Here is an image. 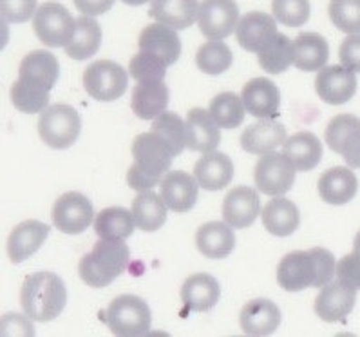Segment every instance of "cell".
<instances>
[{
  "mask_svg": "<svg viewBox=\"0 0 360 337\" xmlns=\"http://www.w3.org/2000/svg\"><path fill=\"white\" fill-rule=\"evenodd\" d=\"M337 274V261L328 248L290 252L277 267V283L286 292H301L308 286L322 288Z\"/></svg>",
  "mask_w": 360,
  "mask_h": 337,
  "instance_id": "cell-1",
  "label": "cell"
},
{
  "mask_svg": "<svg viewBox=\"0 0 360 337\" xmlns=\"http://www.w3.org/2000/svg\"><path fill=\"white\" fill-rule=\"evenodd\" d=\"M174 151L169 141L158 132H143L132 141V158L134 163L127 172V184L134 191H150L161 184L163 174L170 169Z\"/></svg>",
  "mask_w": 360,
  "mask_h": 337,
  "instance_id": "cell-2",
  "label": "cell"
},
{
  "mask_svg": "<svg viewBox=\"0 0 360 337\" xmlns=\"http://www.w3.org/2000/svg\"><path fill=\"white\" fill-rule=\"evenodd\" d=\"M68 303V291L55 272H34L24 279L20 288V305L27 319L47 323L62 314Z\"/></svg>",
  "mask_w": 360,
  "mask_h": 337,
  "instance_id": "cell-3",
  "label": "cell"
},
{
  "mask_svg": "<svg viewBox=\"0 0 360 337\" xmlns=\"http://www.w3.org/2000/svg\"><path fill=\"white\" fill-rule=\"evenodd\" d=\"M131 261V250L125 241L102 239L78 263V276L85 285L102 288L120 278Z\"/></svg>",
  "mask_w": 360,
  "mask_h": 337,
  "instance_id": "cell-4",
  "label": "cell"
},
{
  "mask_svg": "<svg viewBox=\"0 0 360 337\" xmlns=\"http://www.w3.org/2000/svg\"><path fill=\"white\" fill-rule=\"evenodd\" d=\"M110 332L120 337H141L150 332L153 316L147 301L138 295H118L105 312Z\"/></svg>",
  "mask_w": 360,
  "mask_h": 337,
  "instance_id": "cell-5",
  "label": "cell"
},
{
  "mask_svg": "<svg viewBox=\"0 0 360 337\" xmlns=\"http://www.w3.org/2000/svg\"><path fill=\"white\" fill-rule=\"evenodd\" d=\"M82 131V120L75 107L55 103L46 107L39 120V134L51 149H69L75 146Z\"/></svg>",
  "mask_w": 360,
  "mask_h": 337,
  "instance_id": "cell-6",
  "label": "cell"
},
{
  "mask_svg": "<svg viewBox=\"0 0 360 337\" xmlns=\"http://www.w3.org/2000/svg\"><path fill=\"white\" fill-rule=\"evenodd\" d=\"M33 30L47 47H65L77 30V20L58 2H46L34 13Z\"/></svg>",
  "mask_w": 360,
  "mask_h": 337,
  "instance_id": "cell-7",
  "label": "cell"
},
{
  "mask_svg": "<svg viewBox=\"0 0 360 337\" xmlns=\"http://www.w3.org/2000/svg\"><path fill=\"white\" fill-rule=\"evenodd\" d=\"M129 77L125 69L112 60H98L84 71V87L98 102L118 100L127 89Z\"/></svg>",
  "mask_w": 360,
  "mask_h": 337,
  "instance_id": "cell-8",
  "label": "cell"
},
{
  "mask_svg": "<svg viewBox=\"0 0 360 337\" xmlns=\"http://www.w3.org/2000/svg\"><path fill=\"white\" fill-rule=\"evenodd\" d=\"M297 169L284 154L268 153L255 165L254 182L257 191L266 196H283L295 184Z\"/></svg>",
  "mask_w": 360,
  "mask_h": 337,
  "instance_id": "cell-9",
  "label": "cell"
},
{
  "mask_svg": "<svg viewBox=\"0 0 360 337\" xmlns=\"http://www.w3.org/2000/svg\"><path fill=\"white\" fill-rule=\"evenodd\" d=\"M53 225L64 234H82L94 220L93 203L82 192H65L53 205Z\"/></svg>",
  "mask_w": 360,
  "mask_h": 337,
  "instance_id": "cell-10",
  "label": "cell"
},
{
  "mask_svg": "<svg viewBox=\"0 0 360 337\" xmlns=\"http://www.w3.org/2000/svg\"><path fill=\"white\" fill-rule=\"evenodd\" d=\"M324 140L333 153L340 154L347 167L360 169V118L339 115L328 124Z\"/></svg>",
  "mask_w": 360,
  "mask_h": 337,
  "instance_id": "cell-11",
  "label": "cell"
},
{
  "mask_svg": "<svg viewBox=\"0 0 360 337\" xmlns=\"http://www.w3.org/2000/svg\"><path fill=\"white\" fill-rule=\"evenodd\" d=\"M239 8L236 0H203L198 13V26L210 40H223L236 31Z\"/></svg>",
  "mask_w": 360,
  "mask_h": 337,
  "instance_id": "cell-12",
  "label": "cell"
},
{
  "mask_svg": "<svg viewBox=\"0 0 360 337\" xmlns=\"http://www.w3.org/2000/svg\"><path fill=\"white\" fill-rule=\"evenodd\" d=\"M315 91L322 102L342 106L356 93L355 71L344 65H324L315 78Z\"/></svg>",
  "mask_w": 360,
  "mask_h": 337,
  "instance_id": "cell-13",
  "label": "cell"
},
{
  "mask_svg": "<svg viewBox=\"0 0 360 337\" xmlns=\"http://www.w3.org/2000/svg\"><path fill=\"white\" fill-rule=\"evenodd\" d=\"M356 301V288L344 281H330L322 286L315 299V314L326 323L344 321L352 314Z\"/></svg>",
  "mask_w": 360,
  "mask_h": 337,
  "instance_id": "cell-14",
  "label": "cell"
},
{
  "mask_svg": "<svg viewBox=\"0 0 360 337\" xmlns=\"http://www.w3.org/2000/svg\"><path fill=\"white\" fill-rule=\"evenodd\" d=\"M277 34L279 31H277L276 17L263 13V11L246 13L236 27V39H238L239 46L250 53L263 51Z\"/></svg>",
  "mask_w": 360,
  "mask_h": 337,
  "instance_id": "cell-15",
  "label": "cell"
},
{
  "mask_svg": "<svg viewBox=\"0 0 360 337\" xmlns=\"http://www.w3.org/2000/svg\"><path fill=\"white\" fill-rule=\"evenodd\" d=\"M198 179L185 171H170L160 184V194L174 212H188L198 201Z\"/></svg>",
  "mask_w": 360,
  "mask_h": 337,
  "instance_id": "cell-16",
  "label": "cell"
},
{
  "mask_svg": "<svg viewBox=\"0 0 360 337\" xmlns=\"http://www.w3.org/2000/svg\"><path fill=\"white\" fill-rule=\"evenodd\" d=\"M49 232H51V227H47L42 222H37V220H27V222H22L20 225L15 227L9 234L8 247H6L9 261L18 265L33 256L34 252L40 250Z\"/></svg>",
  "mask_w": 360,
  "mask_h": 337,
  "instance_id": "cell-17",
  "label": "cell"
},
{
  "mask_svg": "<svg viewBox=\"0 0 360 337\" xmlns=\"http://www.w3.org/2000/svg\"><path fill=\"white\" fill-rule=\"evenodd\" d=\"M239 324L243 332L252 337L271 336L279 329L281 324V310L270 299H252L246 303L239 316Z\"/></svg>",
  "mask_w": 360,
  "mask_h": 337,
  "instance_id": "cell-18",
  "label": "cell"
},
{
  "mask_svg": "<svg viewBox=\"0 0 360 337\" xmlns=\"http://www.w3.org/2000/svg\"><path fill=\"white\" fill-rule=\"evenodd\" d=\"M243 103L246 113L255 118H276L279 115V87L268 78H254L243 87Z\"/></svg>",
  "mask_w": 360,
  "mask_h": 337,
  "instance_id": "cell-19",
  "label": "cell"
},
{
  "mask_svg": "<svg viewBox=\"0 0 360 337\" xmlns=\"http://www.w3.org/2000/svg\"><path fill=\"white\" fill-rule=\"evenodd\" d=\"M261 205H259L257 192L252 187H236L229 192L223 201V220L232 229H246L257 218Z\"/></svg>",
  "mask_w": 360,
  "mask_h": 337,
  "instance_id": "cell-20",
  "label": "cell"
},
{
  "mask_svg": "<svg viewBox=\"0 0 360 337\" xmlns=\"http://www.w3.org/2000/svg\"><path fill=\"white\" fill-rule=\"evenodd\" d=\"M178 30L167 26V24H150L145 27L140 34L138 46L141 51H148L160 56L167 65H172L178 62L181 55V40H179Z\"/></svg>",
  "mask_w": 360,
  "mask_h": 337,
  "instance_id": "cell-21",
  "label": "cell"
},
{
  "mask_svg": "<svg viewBox=\"0 0 360 337\" xmlns=\"http://www.w3.org/2000/svg\"><path fill=\"white\" fill-rule=\"evenodd\" d=\"M286 141V127L271 118H261L246 127L241 134V147L250 154H263L276 151Z\"/></svg>",
  "mask_w": 360,
  "mask_h": 337,
  "instance_id": "cell-22",
  "label": "cell"
},
{
  "mask_svg": "<svg viewBox=\"0 0 360 337\" xmlns=\"http://www.w3.org/2000/svg\"><path fill=\"white\" fill-rule=\"evenodd\" d=\"M359 191V179L349 167H331L319 178V194L330 205H344Z\"/></svg>",
  "mask_w": 360,
  "mask_h": 337,
  "instance_id": "cell-23",
  "label": "cell"
},
{
  "mask_svg": "<svg viewBox=\"0 0 360 337\" xmlns=\"http://www.w3.org/2000/svg\"><path fill=\"white\" fill-rule=\"evenodd\" d=\"M169 87L163 80H141L132 91V111L141 120H154L167 111Z\"/></svg>",
  "mask_w": 360,
  "mask_h": 337,
  "instance_id": "cell-24",
  "label": "cell"
},
{
  "mask_svg": "<svg viewBox=\"0 0 360 337\" xmlns=\"http://www.w3.org/2000/svg\"><path fill=\"white\" fill-rule=\"evenodd\" d=\"M221 286L210 274H194L181 286V301L187 310L208 312L217 305Z\"/></svg>",
  "mask_w": 360,
  "mask_h": 337,
  "instance_id": "cell-25",
  "label": "cell"
},
{
  "mask_svg": "<svg viewBox=\"0 0 360 337\" xmlns=\"http://www.w3.org/2000/svg\"><path fill=\"white\" fill-rule=\"evenodd\" d=\"M58 77L60 64L53 53L40 49V51H33L22 58L20 69H18V78L20 80H26L33 86L51 91L56 86Z\"/></svg>",
  "mask_w": 360,
  "mask_h": 337,
  "instance_id": "cell-26",
  "label": "cell"
},
{
  "mask_svg": "<svg viewBox=\"0 0 360 337\" xmlns=\"http://www.w3.org/2000/svg\"><path fill=\"white\" fill-rule=\"evenodd\" d=\"M221 141L219 125L210 111L195 107L187 115V147L198 153H212Z\"/></svg>",
  "mask_w": 360,
  "mask_h": 337,
  "instance_id": "cell-27",
  "label": "cell"
},
{
  "mask_svg": "<svg viewBox=\"0 0 360 337\" xmlns=\"http://www.w3.org/2000/svg\"><path fill=\"white\" fill-rule=\"evenodd\" d=\"M194 176L205 191H221L232 182L233 163L223 153H205L195 163Z\"/></svg>",
  "mask_w": 360,
  "mask_h": 337,
  "instance_id": "cell-28",
  "label": "cell"
},
{
  "mask_svg": "<svg viewBox=\"0 0 360 337\" xmlns=\"http://www.w3.org/2000/svg\"><path fill=\"white\" fill-rule=\"evenodd\" d=\"M195 245L203 256L210 260H223L236 248V234L229 223H205L195 232Z\"/></svg>",
  "mask_w": 360,
  "mask_h": 337,
  "instance_id": "cell-29",
  "label": "cell"
},
{
  "mask_svg": "<svg viewBox=\"0 0 360 337\" xmlns=\"http://www.w3.org/2000/svg\"><path fill=\"white\" fill-rule=\"evenodd\" d=\"M283 154L293 163L297 171H314L322 160V141L314 132H295L284 141Z\"/></svg>",
  "mask_w": 360,
  "mask_h": 337,
  "instance_id": "cell-30",
  "label": "cell"
},
{
  "mask_svg": "<svg viewBox=\"0 0 360 337\" xmlns=\"http://www.w3.org/2000/svg\"><path fill=\"white\" fill-rule=\"evenodd\" d=\"M200 2L198 0H153L148 15L154 20L167 24L174 30H187L198 18Z\"/></svg>",
  "mask_w": 360,
  "mask_h": 337,
  "instance_id": "cell-31",
  "label": "cell"
},
{
  "mask_svg": "<svg viewBox=\"0 0 360 337\" xmlns=\"http://www.w3.org/2000/svg\"><path fill=\"white\" fill-rule=\"evenodd\" d=\"M261 216L264 229L279 238L292 236L301 223V214L295 203L281 196H274V200L268 201Z\"/></svg>",
  "mask_w": 360,
  "mask_h": 337,
  "instance_id": "cell-32",
  "label": "cell"
},
{
  "mask_svg": "<svg viewBox=\"0 0 360 337\" xmlns=\"http://www.w3.org/2000/svg\"><path fill=\"white\" fill-rule=\"evenodd\" d=\"M330 58L326 39L317 33H301L293 40V65L301 71H321Z\"/></svg>",
  "mask_w": 360,
  "mask_h": 337,
  "instance_id": "cell-33",
  "label": "cell"
},
{
  "mask_svg": "<svg viewBox=\"0 0 360 337\" xmlns=\"http://www.w3.org/2000/svg\"><path fill=\"white\" fill-rule=\"evenodd\" d=\"M132 216L138 229L154 232L167 222V203L153 191H141L132 201Z\"/></svg>",
  "mask_w": 360,
  "mask_h": 337,
  "instance_id": "cell-34",
  "label": "cell"
},
{
  "mask_svg": "<svg viewBox=\"0 0 360 337\" xmlns=\"http://www.w3.org/2000/svg\"><path fill=\"white\" fill-rule=\"evenodd\" d=\"M102 46V27L89 15L77 18V30L71 42L65 46V53L72 60H87L96 55Z\"/></svg>",
  "mask_w": 360,
  "mask_h": 337,
  "instance_id": "cell-35",
  "label": "cell"
},
{
  "mask_svg": "<svg viewBox=\"0 0 360 337\" xmlns=\"http://www.w3.org/2000/svg\"><path fill=\"white\" fill-rule=\"evenodd\" d=\"M134 227L136 222L132 210L123 209V207L103 209L94 220V231L100 236V239L125 241L134 232Z\"/></svg>",
  "mask_w": 360,
  "mask_h": 337,
  "instance_id": "cell-36",
  "label": "cell"
},
{
  "mask_svg": "<svg viewBox=\"0 0 360 337\" xmlns=\"http://www.w3.org/2000/svg\"><path fill=\"white\" fill-rule=\"evenodd\" d=\"M257 60L266 73H284L293 64V42L286 34L279 33L263 51L257 53Z\"/></svg>",
  "mask_w": 360,
  "mask_h": 337,
  "instance_id": "cell-37",
  "label": "cell"
},
{
  "mask_svg": "<svg viewBox=\"0 0 360 337\" xmlns=\"http://www.w3.org/2000/svg\"><path fill=\"white\" fill-rule=\"evenodd\" d=\"M208 111L221 129H233L243 124L246 107L236 93H221L210 102Z\"/></svg>",
  "mask_w": 360,
  "mask_h": 337,
  "instance_id": "cell-38",
  "label": "cell"
},
{
  "mask_svg": "<svg viewBox=\"0 0 360 337\" xmlns=\"http://www.w3.org/2000/svg\"><path fill=\"white\" fill-rule=\"evenodd\" d=\"M232 62V51L223 40H208L195 53V65L207 75L225 73Z\"/></svg>",
  "mask_w": 360,
  "mask_h": 337,
  "instance_id": "cell-39",
  "label": "cell"
},
{
  "mask_svg": "<svg viewBox=\"0 0 360 337\" xmlns=\"http://www.w3.org/2000/svg\"><path fill=\"white\" fill-rule=\"evenodd\" d=\"M9 96H11V102L18 111L26 113V115L42 113L49 103V91L33 86V84L20 80V78L11 86Z\"/></svg>",
  "mask_w": 360,
  "mask_h": 337,
  "instance_id": "cell-40",
  "label": "cell"
},
{
  "mask_svg": "<svg viewBox=\"0 0 360 337\" xmlns=\"http://www.w3.org/2000/svg\"><path fill=\"white\" fill-rule=\"evenodd\" d=\"M150 131L158 132L163 140L169 141L176 156H179L187 147V122H183L181 116L176 113H161L154 118Z\"/></svg>",
  "mask_w": 360,
  "mask_h": 337,
  "instance_id": "cell-41",
  "label": "cell"
},
{
  "mask_svg": "<svg viewBox=\"0 0 360 337\" xmlns=\"http://www.w3.org/2000/svg\"><path fill=\"white\" fill-rule=\"evenodd\" d=\"M328 13L339 31L347 34L360 33V0H331Z\"/></svg>",
  "mask_w": 360,
  "mask_h": 337,
  "instance_id": "cell-42",
  "label": "cell"
},
{
  "mask_svg": "<svg viewBox=\"0 0 360 337\" xmlns=\"http://www.w3.org/2000/svg\"><path fill=\"white\" fill-rule=\"evenodd\" d=\"M167 68L169 65L160 58V56L153 55L148 51H141L131 58L129 64V75L134 78L136 82L141 80H163L167 75Z\"/></svg>",
  "mask_w": 360,
  "mask_h": 337,
  "instance_id": "cell-43",
  "label": "cell"
},
{
  "mask_svg": "<svg viewBox=\"0 0 360 337\" xmlns=\"http://www.w3.org/2000/svg\"><path fill=\"white\" fill-rule=\"evenodd\" d=\"M271 11L279 24L299 27L309 18V0H271Z\"/></svg>",
  "mask_w": 360,
  "mask_h": 337,
  "instance_id": "cell-44",
  "label": "cell"
},
{
  "mask_svg": "<svg viewBox=\"0 0 360 337\" xmlns=\"http://www.w3.org/2000/svg\"><path fill=\"white\" fill-rule=\"evenodd\" d=\"M37 0H0L2 18L11 24H22L34 17L37 13Z\"/></svg>",
  "mask_w": 360,
  "mask_h": 337,
  "instance_id": "cell-45",
  "label": "cell"
},
{
  "mask_svg": "<svg viewBox=\"0 0 360 337\" xmlns=\"http://www.w3.org/2000/svg\"><path fill=\"white\" fill-rule=\"evenodd\" d=\"M337 278L360 291V252L347 254L337 263Z\"/></svg>",
  "mask_w": 360,
  "mask_h": 337,
  "instance_id": "cell-46",
  "label": "cell"
},
{
  "mask_svg": "<svg viewBox=\"0 0 360 337\" xmlns=\"http://www.w3.org/2000/svg\"><path fill=\"white\" fill-rule=\"evenodd\" d=\"M339 58L344 68L360 73V33L349 34L347 39H344L340 44Z\"/></svg>",
  "mask_w": 360,
  "mask_h": 337,
  "instance_id": "cell-47",
  "label": "cell"
},
{
  "mask_svg": "<svg viewBox=\"0 0 360 337\" xmlns=\"http://www.w3.org/2000/svg\"><path fill=\"white\" fill-rule=\"evenodd\" d=\"M72 2H75L78 11H82L84 15H89V17L107 13L115 4V0H72Z\"/></svg>",
  "mask_w": 360,
  "mask_h": 337,
  "instance_id": "cell-48",
  "label": "cell"
},
{
  "mask_svg": "<svg viewBox=\"0 0 360 337\" xmlns=\"http://www.w3.org/2000/svg\"><path fill=\"white\" fill-rule=\"evenodd\" d=\"M122 2L127 6H143V4H147L148 0H122Z\"/></svg>",
  "mask_w": 360,
  "mask_h": 337,
  "instance_id": "cell-49",
  "label": "cell"
},
{
  "mask_svg": "<svg viewBox=\"0 0 360 337\" xmlns=\"http://www.w3.org/2000/svg\"><path fill=\"white\" fill-rule=\"evenodd\" d=\"M353 250H355V252H360V231L356 232L355 241H353Z\"/></svg>",
  "mask_w": 360,
  "mask_h": 337,
  "instance_id": "cell-50",
  "label": "cell"
}]
</instances>
